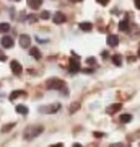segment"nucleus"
Wrapping results in <instances>:
<instances>
[{
  "mask_svg": "<svg viewBox=\"0 0 140 147\" xmlns=\"http://www.w3.org/2000/svg\"><path fill=\"white\" fill-rule=\"evenodd\" d=\"M42 131H44V127L42 126H29V127H26L25 129L23 137H25V141H33V139L38 137Z\"/></svg>",
  "mask_w": 140,
  "mask_h": 147,
  "instance_id": "1",
  "label": "nucleus"
},
{
  "mask_svg": "<svg viewBox=\"0 0 140 147\" xmlns=\"http://www.w3.org/2000/svg\"><path fill=\"white\" fill-rule=\"evenodd\" d=\"M72 61H70V65H68V70H70V74H75V72H78L80 70V62H78V56L75 53H72Z\"/></svg>",
  "mask_w": 140,
  "mask_h": 147,
  "instance_id": "3",
  "label": "nucleus"
},
{
  "mask_svg": "<svg viewBox=\"0 0 140 147\" xmlns=\"http://www.w3.org/2000/svg\"><path fill=\"white\" fill-rule=\"evenodd\" d=\"M91 28H93V25L88 23V21H82V23H80V30H82V31H91Z\"/></svg>",
  "mask_w": 140,
  "mask_h": 147,
  "instance_id": "12",
  "label": "nucleus"
},
{
  "mask_svg": "<svg viewBox=\"0 0 140 147\" xmlns=\"http://www.w3.org/2000/svg\"><path fill=\"white\" fill-rule=\"evenodd\" d=\"M0 42H2V46L3 47H13V39H11L10 36H3Z\"/></svg>",
  "mask_w": 140,
  "mask_h": 147,
  "instance_id": "10",
  "label": "nucleus"
},
{
  "mask_svg": "<svg viewBox=\"0 0 140 147\" xmlns=\"http://www.w3.org/2000/svg\"><path fill=\"white\" fill-rule=\"evenodd\" d=\"M10 67H11V72L15 74V75H20V74L23 72V67H21V64L18 62V61H11Z\"/></svg>",
  "mask_w": 140,
  "mask_h": 147,
  "instance_id": "4",
  "label": "nucleus"
},
{
  "mask_svg": "<svg viewBox=\"0 0 140 147\" xmlns=\"http://www.w3.org/2000/svg\"><path fill=\"white\" fill-rule=\"evenodd\" d=\"M121 108H122L121 103H114V105H111L108 110H106V113H108V115H113V113H116V111H119Z\"/></svg>",
  "mask_w": 140,
  "mask_h": 147,
  "instance_id": "11",
  "label": "nucleus"
},
{
  "mask_svg": "<svg viewBox=\"0 0 140 147\" xmlns=\"http://www.w3.org/2000/svg\"><path fill=\"white\" fill-rule=\"evenodd\" d=\"M129 28H130V23L127 20H122L119 23V30L121 31H129Z\"/></svg>",
  "mask_w": 140,
  "mask_h": 147,
  "instance_id": "13",
  "label": "nucleus"
},
{
  "mask_svg": "<svg viewBox=\"0 0 140 147\" xmlns=\"http://www.w3.org/2000/svg\"><path fill=\"white\" fill-rule=\"evenodd\" d=\"M29 54H31L34 59H41V53H39L38 47H31V49H29Z\"/></svg>",
  "mask_w": 140,
  "mask_h": 147,
  "instance_id": "14",
  "label": "nucleus"
},
{
  "mask_svg": "<svg viewBox=\"0 0 140 147\" xmlns=\"http://www.w3.org/2000/svg\"><path fill=\"white\" fill-rule=\"evenodd\" d=\"M20 46L21 47H29L31 46V38L28 34H21L20 36Z\"/></svg>",
  "mask_w": 140,
  "mask_h": 147,
  "instance_id": "6",
  "label": "nucleus"
},
{
  "mask_svg": "<svg viewBox=\"0 0 140 147\" xmlns=\"http://www.w3.org/2000/svg\"><path fill=\"white\" fill-rule=\"evenodd\" d=\"M41 5H42V0H28V7L33 8V10H38Z\"/></svg>",
  "mask_w": 140,
  "mask_h": 147,
  "instance_id": "9",
  "label": "nucleus"
},
{
  "mask_svg": "<svg viewBox=\"0 0 140 147\" xmlns=\"http://www.w3.org/2000/svg\"><path fill=\"white\" fill-rule=\"evenodd\" d=\"M135 7H137V10H140V0H135Z\"/></svg>",
  "mask_w": 140,
  "mask_h": 147,
  "instance_id": "27",
  "label": "nucleus"
},
{
  "mask_svg": "<svg viewBox=\"0 0 140 147\" xmlns=\"http://www.w3.org/2000/svg\"><path fill=\"white\" fill-rule=\"evenodd\" d=\"M16 113H20V115H28V106L16 105Z\"/></svg>",
  "mask_w": 140,
  "mask_h": 147,
  "instance_id": "15",
  "label": "nucleus"
},
{
  "mask_svg": "<svg viewBox=\"0 0 140 147\" xmlns=\"http://www.w3.org/2000/svg\"><path fill=\"white\" fill-rule=\"evenodd\" d=\"M25 95V92H21V90H16V92H13V93L10 95V100H16L18 96H23Z\"/></svg>",
  "mask_w": 140,
  "mask_h": 147,
  "instance_id": "18",
  "label": "nucleus"
},
{
  "mask_svg": "<svg viewBox=\"0 0 140 147\" xmlns=\"http://www.w3.org/2000/svg\"><path fill=\"white\" fill-rule=\"evenodd\" d=\"M98 3H101V5H108L109 3V0H96Z\"/></svg>",
  "mask_w": 140,
  "mask_h": 147,
  "instance_id": "25",
  "label": "nucleus"
},
{
  "mask_svg": "<svg viewBox=\"0 0 140 147\" xmlns=\"http://www.w3.org/2000/svg\"><path fill=\"white\" fill-rule=\"evenodd\" d=\"M10 31V25L8 23H0V33H7Z\"/></svg>",
  "mask_w": 140,
  "mask_h": 147,
  "instance_id": "19",
  "label": "nucleus"
},
{
  "mask_svg": "<svg viewBox=\"0 0 140 147\" xmlns=\"http://www.w3.org/2000/svg\"><path fill=\"white\" fill-rule=\"evenodd\" d=\"M68 2H82V0H68Z\"/></svg>",
  "mask_w": 140,
  "mask_h": 147,
  "instance_id": "28",
  "label": "nucleus"
},
{
  "mask_svg": "<svg viewBox=\"0 0 140 147\" xmlns=\"http://www.w3.org/2000/svg\"><path fill=\"white\" fill-rule=\"evenodd\" d=\"M139 146H140V144H139Z\"/></svg>",
  "mask_w": 140,
  "mask_h": 147,
  "instance_id": "31",
  "label": "nucleus"
},
{
  "mask_svg": "<svg viewBox=\"0 0 140 147\" xmlns=\"http://www.w3.org/2000/svg\"><path fill=\"white\" fill-rule=\"evenodd\" d=\"M117 44H119V38L114 36V34H109L108 36V46L109 47H116Z\"/></svg>",
  "mask_w": 140,
  "mask_h": 147,
  "instance_id": "8",
  "label": "nucleus"
},
{
  "mask_svg": "<svg viewBox=\"0 0 140 147\" xmlns=\"http://www.w3.org/2000/svg\"><path fill=\"white\" fill-rule=\"evenodd\" d=\"M137 54H139V57H140V47H139V53H137Z\"/></svg>",
  "mask_w": 140,
  "mask_h": 147,
  "instance_id": "29",
  "label": "nucleus"
},
{
  "mask_svg": "<svg viewBox=\"0 0 140 147\" xmlns=\"http://www.w3.org/2000/svg\"><path fill=\"white\" fill-rule=\"evenodd\" d=\"M86 62H88V65H94V64H96V59H94V57H88V59H86Z\"/></svg>",
  "mask_w": 140,
  "mask_h": 147,
  "instance_id": "22",
  "label": "nucleus"
},
{
  "mask_svg": "<svg viewBox=\"0 0 140 147\" xmlns=\"http://www.w3.org/2000/svg\"><path fill=\"white\" fill-rule=\"evenodd\" d=\"M78 108H80V105H78V103H77V105H72V110H70V111L73 113V111H75V110H78Z\"/></svg>",
  "mask_w": 140,
  "mask_h": 147,
  "instance_id": "26",
  "label": "nucleus"
},
{
  "mask_svg": "<svg viewBox=\"0 0 140 147\" xmlns=\"http://www.w3.org/2000/svg\"><path fill=\"white\" fill-rule=\"evenodd\" d=\"M60 110V105H52V106H41L39 111L41 113H54V111H59Z\"/></svg>",
  "mask_w": 140,
  "mask_h": 147,
  "instance_id": "7",
  "label": "nucleus"
},
{
  "mask_svg": "<svg viewBox=\"0 0 140 147\" xmlns=\"http://www.w3.org/2000/svg\"><path fill=\"white\" fill-rule=\"evenodd\" d=\"M52 20H54L56 25H62V23H65V15H64L62 11H57V13H54Z\"/></svg>",
  "mask_w": 140,
  "mask_h": 147,
  "instance_id": "5",
  "label": "nucleus"
},
{
  "mask_svg": "<svg viewBox=\"0 0 140 147\" xmlns=\"http://www.w3.org/2000/svg\"><path fill=\"white\" fill-rule=\"evenodd\" d=\"M113 64H114V65H117V67H119V65H122V57H121L119 54L113 56Z\"/></svg>",
  "mask_w": 140,
  "mask_h": 147,
  "instance_id": "16",
  "label": "nucleus"
},
{
  "mask_svg": "<svg viewBox=\"0 0 140 147\" xmlns=\"http://www.w3.org/2000/svg\"><path fill=\"white\" fill-rule=\"evenodd\" d=\"M49 16H51V15H49V11H42V13H41V18H42V20H47Z\"/></svg>",
  "mask_w": 140,
  "mask_h": 147,
  "instance_id": "23",
  "label": "nucleus"
},
{
  "mask_svg": "<svg viewBox=\"0 0 140 147\" xmlns=\"http://www.w3.org/2000/svg\"><path fill=\"white\" fill-rule=\"evenodd\" d=\"M0 61H7V54L0 51Z\"/></svg>",
  "mask_w": 140,
  "mask_h": 147,
  "instance_id": "24",
  "label": "nucleus"
},
{
  "mask_svg": "<svg viewBox=\"0 0 140 147\" xmlns=\"http://www.w3.org/2000/svg\"><path fill=\"white\" fill-rule=\"evenodd\" d=\"M46 87L49 90H62V92H65V84H64V80H60V79H49L46 82ZM67 93V92H65Z\"/></svg>",
  "mask_w": 140,
  "mask_h": 147,
  "instance_id": "2",
  "label": "nucleus"
},
{
  "mask_svg": "<svg viewBox=\"0 0 140 147\" xmlns=\"http://www.w3.org/2000/svg\"><path fill=\"white\" fill-rule=\"evenodd\" d=\"M13 2H20V0H13Z\"/></svg>",
  "mask_w": 140,
  "mask_h": 147,
  "instance_id": "30",
  "label": "nucleus"
},
{
  "mask_svg": "<svg viewBox=\"0 0 140 147\" xmlns=\"http://www.w3.org/2000/svg\"><path fill=\"white\" fill-rule=\"evenodd\" d=\"M28 21H29V23H36V21H38V16H36V15H29V16H28Z\"/></svg>",
  "mask_w": 140,
  "mask_h": 147,
  "instance_id": "21",
  "label": "nucleus"
},
{
  "mask_svg": "<svg viewBox=\"0 0 140 147\" xmlns=\"http://www.w3.org/2000/svg\"><path fill=\"white\" fill-rule=\"evenodd\" d=\"M13 126H15L13 123H11V124H7V126H3V127H2V131H3V132H8V131H10V129H11Z\"/></svg>",
  "mask_w": 140,
  "mask_h": 147,
  "instance_id": "20",
  "label": "nucleus"
},
{
  "mask_svg": "<svg viewBox=\"0 0 140 147\" xmlns=\"http://www.w3.org/2000/svg\"><path fill=\"white\" fill-rule=\"evenodd\" d=\"M130 121H132V115H129V113L121 115V123H130Z\"/></svg>",
  "mask_w": 140,
  "mask_h": 147,
  "instance_id": "17",
  "label": "nucleus"
}]
</instances>
